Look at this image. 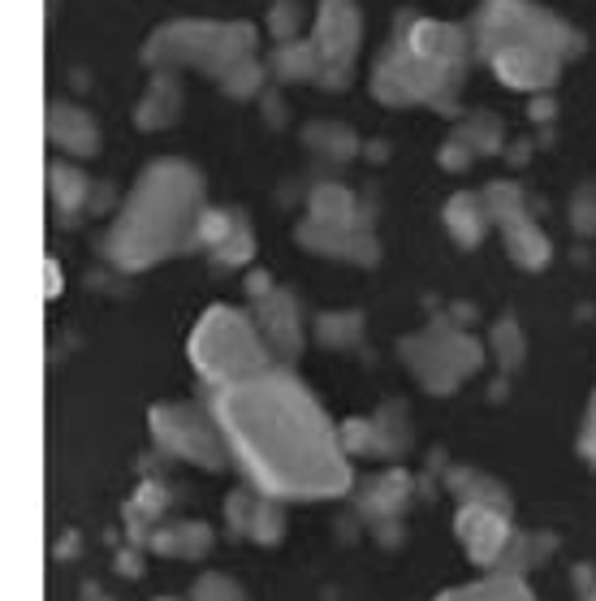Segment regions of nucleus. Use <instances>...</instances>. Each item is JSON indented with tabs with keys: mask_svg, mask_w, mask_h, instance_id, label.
<instances>
[{
	"mask_svg": "<svg viewBox=\"0 0 596 601\" xmlns=\"http://www.w3.org/2000/svg\"><path fill=\"white\" fill-rule=\"evenodd\" d=\"M441 601H537L519 580H484L472 589H459V593H445Z\"/></svg>",
	"mask_w": 596,
	"mask_h": 601,
	"instance_id": "39448f33",
	"label": "nucleus"
},
{
	"mask_svg": "<svg viewBox=\"0 0 596 601\" xmlns=\"http://www.w3.org/2000/svg\"><path fill=\"white\" fill-rule=\"evenodd\" d=\"M459 537L467 542V554L476 562H497L510 545V528H506V511L497 506H479V502H467L459 511Z\"/></svg>",
	"mask_w": 596,
	"mask_h": 601,
	"instance_id": "20e7f679",
	"label": "nucleus"
},
{
	"mask_svg": "<svg viewBox=\"0 0 596 601\" xmlns=\"http://www.w3.org/2000/svg\"><path fill=\"white\" fill-rule=\"evenodd\" d=\"M584 450H588V459L596 463V407H593V424H588V437H584Z\"/></svg>",
	"mask_w": 596,
	"mask_h": 601,
	"instance_id": "9d476101",
	"label": "nucleus"
},
{
	"mask_svg": "<svg viewBox=\"0 0 596 601\" xmlns=\"http://www.w3.org/2000/svg\"><path fill=\"white\" fill-rule=\"evenodd\" d=\"M199 601H242L239 589L230 584V580H221V576H208L203 584H199Z\"/></svg>",
	"mask_w": 596,
	"mask_h": 601,
	"instance_id": "1a4fd4ad",
	"label": "nucleus"
},
{
	"mask_svg": "<svg viewBox=\"0 0 596 601\" xmlns=\"http://www.w3.org/2000/svg\"><path fill=\"white\" fill-rule=\"evenodd\" d=\"M152 428H156V437H161L174 455H181V459L203 463V468H217V463H221V441L212 437V428L203 424L199 412L161 407V412L152 416Z\"/></svg>",
	"mask_w": 596,
	"mask_h": 601,
	"instance_id": "7ed1b4c3",
	"label": "nucleus"
},
{
	"mask_svg": "<svg viewBox=\"0 0 596 601\" xmlns=\"http://www.w3.org/2000/svg\"><path fill=\"white\" fill-rule=\"evenodd\" d=\"M221 424L242 468L282 498L346 489V459L311 394L290 376H251L221 398Z\"/></svg>",
	"mask_w": 596,
	"mask_h": 601,
	"instance_id": "f257e3e1",
	"label": "nucleus"
},
{
	"mask_svg": "<svg viewBox=\"0 0 596 601\" xmlns=\"http://www.w3.org/2000/svg\"><path fill=\"white\" fill-rule=\"evenodd\" d=\"M251 533H255L260 542H273V537L282 533V515H277L273 506H260V511L251 515Z\"/></svg>",
	"mask_w": 596,
	"mask_h": 601,
	"instance_id": "6e6552de",
	"label": "nucleus"
},
{
	"mask_svg": "<svg viewBox=\"0 0 596 601\" xmlns=\"http://www.w3.org/2000/svg\"><path fill=\"white\" fill-rule=\"evenodd\" d=\"M195 363H199L203 376H212V381L242 385V381L260 376L264 356H260L251 329L242 325L239 316L217 312V316L203 320V329H199V338H195Z\"/></svg>",
	"mask_w": 596,
	"mask_h": 601,
	"instance_id": "f03ea898",
	"label": "nucleus"
},
{
	"mask_svg": "<svg viewBox=\"0 0 596 601\" xmlns=\"http://www.w3.org/2000/svg\"><path fill=\"white\" fill-rule=\"evenodd\" d=\"M402 498H407V477H385V481L372 489V511L389 515V511L402 506Z\"/></svg>",
	"mask_w": 596,
	"mask_h": 601,
	"instance_id": "423d86ee",
	"label": "nucleus"
},
{
	"mask_svg": "<svg viewBox=\"0 0 596 601\" xmlns=\"http://www.w3.org/2000/svg\"><path fill=\"white\" fill-rule=\"evenodd\" d=\"M161 549H174V554H203V549H208V528H199V524L178 528V533L161 537Z\"/></svg>",
	"mask_w": 596,
	"mask_h": 601,
	"instance_id": "0eeeda50",
	"label": "nucleus"
}]
</instances>
